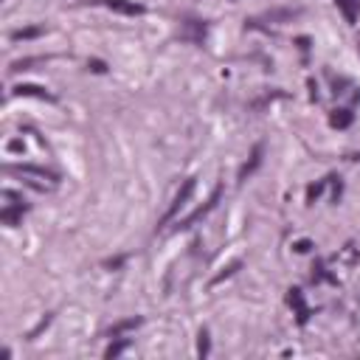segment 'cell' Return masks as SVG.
Segmentation results:
<instances>
[{
    "instance_id": "obj_20",
    "label": "cell",
    "mask_w": 360,
    "mask_h": 360,
    "mask_svg": "<svg viewBox=\"0 0 360 360\" xmlns=\"http://www.w3.org/2000/svg\"><path fill=\"white\" fill-rule=\"evenodd\" d=\"M87 68H90L93 73H104V71H107V65L101 62V59H90V62H87Z\"/></svg>"
},
{
    "instance_id": "obj_12",
    "label": "cell",
    "mask_w": 360,
    "mask_h": 360,
    "mask_svg": "<svg viewBox=\"0 0 360 360\" xmlns=\"http://www.w3.org/2000/svg\"><path fill=\"white\" fill-rule=\"evenodd\" d=\"M43 34H45V26H29V29L12 31V40L20 43V40H34V37H43Z\"/></svg>"
},
{
    "instance_id": "obj_8",
    "label": "cell",
    "mask_w": 360,
    "mask_h": 360,
    "mask_svg": "<svg viewBox=\"0 0 360 360\" xmlns=\"http://www.w3.org/2000/svg\"><path fill=\"white\" fill-rule=\"evenodd\" d=\"M141 324H144V318H138V315L124 318V321H118V324L110 326V329H107V335H110V338H121V335H127L130 329H138Z\"/></svg>"
},
{
    "instance_id": "obj_17",
    "label": "cell",
    "mask_w": 360,
    "mask_h": 360,
    "mask_svg": "<svg viewBox=\"0 0 360 360\" xmlns=\"http://www.w3.org/2000/svg\"><path fill=\"white\" fill-rule=\"evenodd\" d=\"M239 268H242V259H233L231 265H228V268L222 270V273H219V276H214V282H211V284H219V282H222V279H228V276H233V273H236V270H239Z\"/></svg>"
},
{
    "instance_id": "obj_15",
    "label": "cell",
    "mask_w": 360,
    "mask_h": 360,
    "mask_svg": "<svg viewBox=\"0 0 360 360\" xmlns=\"http://www.w3.org/2000/svg\"><path fill=\"white\" fill-rule=\"evenodd\" d=\"M127 346H130V340H127V338H121V340H115V343H110V346H107V352H104V357H107V360H113V357H118V354H121V352H124V349H127Z\"/></svg>"
},
{
    "instance_id": "obj_14",
    "label": "cell",
    "mask_w": 360,
    "mask_h": 360,
    "mask_svg": "<svg viewBox=\"0 0 360 360\" xmlns=\"http://www.w3.org/2000/svg\"><path fill=\"white\" fill-rule=\"evenodd\" d=\"M43 62V57H26V59H17V62H12V68H9V73H20V71H29L31 65H40Z\"/></svg>"
},
{
    "instance_id": "obj_3",
    "label": "cell",
    "mask_w": 360,
    "mask_h": 360,
    "mask_svg": "<svg viewBox=\"0 0 360 360\" xmlns=\"http://www.w3.org/2000/svg\"><path fill=\"white\" fill-rule=\"evenodd\" d=\"M296 15H298V9H273V12H268V15L251 17V20H245V23H248V29H259L262 23H287Z\"/></svg>"
},
{
    "instance_id": "obj_19",
    "label": "cell",
    "mask_w": 360,
    "mask_h": 360,
    "mask_svg": "<svg viewBox=\"0 0 360 360\" xmlns=\"http://www.w3.org/2000/svg\"><path fill=\"white\" fill-rule=\"evenodd\" d=\"M48 324H51V315H45V318H43V321H40V324H37V326H34V329H31V332H29V340H34V338H37V335H40V332H43V329H45V326H48Z\"/></svg>"
},
{
    "instance_id": "obj_22",
    "label": "cell",
    "mask_w": 360,
    "mask_h": 360,
    "mask_svg": "<svg viewBox=\"0 0 360 360\" xmlns=\"http://www.w3.org/2000/svg\"><path fill=\"white\" fill-rule=\"evenodd\" d=\"M124 262H127V256H115V259H107L104 262V268H121V265H124Z\"/></svg>"
},
{
    "instance_id": "obj_11",
    "label": "cell",
    "mask_w": 360,
    "mask_h": 360,
    "mask_svg": "<svg viewBox=\"0 0 360 360\" xmlns=\"http://www.w3.org/2000/svg\"><path fill=\"white\" fill-rule=\"evenodd\" d=\"M352 121H354V113L349 110V107H340V110H335V113H332L329 124H332V127H338V130H346Z\"/></svg>"
},
{
    "instance_id": "obj_18",
    "label": "cell",
    "mask_w": 360,
    "mask_h": 360,
    "mask_svg": "<svg viewBox=\"0 0 360 360\" xmlns=\"http://www.w3.org/2000/svg\"><path fill=\"white\" fill-rule=\"evenodd\" d=\"M324 186H326V180H321V183H315V186H310V191H307V200L310 203H315V197L324 191Z\"/></svg>"
},
{
    "instance_id": "obj_5",
    "label": "cell",
    "mask_w": 360,
    "mask_h": 360,
    "mask_svg": "<svg viewBox=\"0 0 360 360\" xmlns=\"http://www.w3.org/2000/svg\"><path fill=\"white\" fill-rule=\"evenodd\" d=\"M26 211H29V205L23 203V200H17L15 205H9V208H3V211H0V222H3V225H17Z\"/></svg>"
},
{
    "instance_id": "obj_23",
    "label": "cell",
    "mask_w": 360,
    "mask_h": 360,
    "mask_svg": "<svg viewBox=\"0 0 360 360\" xmlns=\"http://www.w3.org/2000/svg\"><path fill=\"white\" fill-rule=\"evenodd\" d=\"M9 149H12V152H20L23 144H20V141H12V144H9Z\"/></svg>"
},
{
    "instance_id": "obj_16",
    "label": "cell",
    "mask_w": 360,
    "mask_h": 360,
    "mask_svg": "<svg viewBox=\"0 0 360 360\" xmlns=\"http://www.w3.org/2000/svg\"><path fill=\"white\" fill-rule=\"evenodd\" d=\"M211 352V340H208V329H200V340H197V354L200 357H208Z\"/></svg>"
},
{
    "instance_id": "obj_4",
    "label": "cell",
    "mask_w": 360,
    "mask_h": 360,
    "mask_svg": "<svg viewBox=\"0 0 360 360\" xmlns=\"http://www.w3.org/2000/svg\"><path fill=\"white\" fill-rule=\"evenodd\" d=\"M90 3H101V6L113 9L118 15H127V17H138L147 12V9H144L141 3H135V0H90Z\"/></svg>"
},
{
    "instance_id": "obj_2",
    "label": "cell",
    "mask_w": 360,
    "mask_h": 360,
    "mask_svg": "<svg viewBox=\"0 0 360 360\" xmlns=\"http://www.w3.org/2000/svg\"><path fill=\"white\" fill-rule=\"evenodd\" d=\"M219 197H222V186H217V189H214V194H211L208 200H205V205H200V208H197L194 214H189L186 219H180V222H177V228H194V225L200 222V219L208 217V214H211L214 208H217Z\"/></svg>"
},
{
    "instance_id": "obj_24",
    "label": "cell",
    "mask_w": 360,
    "mask_h": 360,
    "mask_svg": "<svg viewBox=\"0 0 360 360\" xmlns=\"http://www.w3.org/2000/svg\"><path fill=\"white\" fill-rule=\"evenodd\" d=\"M298 45H301V48L307 51V48H310V40H307V37H298Z\"/></svg>"
},
{
    "instance_id": "obj_13",
    "label": "cell",
    "mask_w": 360,
    "mask_h": 360,
    "mask_svg": "<svg viewBox=\"0 0 360 360\" xmlns=\"http://www.w3.org/2000/svg\"><path fill=\"white\" fill-rule=\"evenodd\" d=\"M335 3H338V9L346 15V20H349V23L357 20V12H360V3H357V0H335Z\"/></svg>"
},
{
    "instance_id": "obj_6",
    "label": "cell",
    "mask_w": 360,
    "mask_h": 360,
    "mask_svg": "<svg viewBox=\"0 0 360 360\" xmlns=\"http://www.w3.org/2000/svg\"><path fill=\"white\" fill-rule=\"evenodd\" d=\"M262 155H265V144H256V147H254V152H251V158H248V163H245V166L239 169V180H248V177H251L256 169H259Z\"/></svg>"
},
{
    "instance_id": "obj_1",
    "label": "cell",
    "mask_w": 360,
    "mask_h": 360,
    "mask_svg": "<svg viewBox=\"0 0 360 360\" xmlns=\"http://www.w3.org/2000/svg\"><path fill=\"white\" fill-rule=\"evenodd\" d=\"M194 183H197V180H194V177H189V180H186V183L180 186V191H177V194H175V200H172V205H169V208H166V214H163V217H161V222H158V231H161L163 225H169L172 219L177 217V211H180V208H183V205L189 203L191 191H194Z\"/></svg>"
},
{
    "instance_id": "obj_9",
    "label": "cell",
    "mask_w": 360,
    "mask_h": 360,
    "mask_svg": "<svg viewBox=\"0 0 360 360\" xmlns=\"http://www.w3.org/2000/svg\"><path fill=\"white\" fill-rule=\"evenodd\" d=\"M12 172H20V175H37V177H45V180H51V183H57L59 177L54 175V172L43 169V166H31V163H20V166H9Z\"/></svg>"
},
{
    "instance_id": "obj_10",
    "label": "cell",
    "mask_w": 360,
    "mask_h": 360,
    "mask_svg": "<svg viewBox=\"0 0 360 360\" xmlns=\"http://www.w3.org/2000/svg\"><path fill=\"white\" fill-rule=\"evenodd\" d=\"M12 96H34V99H45V101H54V96H51L45 87L40 85H17L15 90H12Z\"/></svg>"
},
{
    "instance_id": "obj_21",
    "label": "cell",
    "mask_w": 360,
    "mask_h": 360,
    "mask_svg": "<svg viewBox=\"0 0 360 360\" xmlns=\"http://www.w3.org/2000/svg\"><path fill=\"white\" fill-rule=\"evenodd\" d=\"M293 248H296L298 254H307V251H312V242H310V239H298Z\"/></svg>"
},
{
    "instance_id": "obj_7",
    "label": "cell",
    "mask_w": 360,
    "mask_h": 360,
    "mask_svg": "<svg viewBox=\"0 0 360 360\" xmlns=\"http://www.w3.org/2000/svg\"><path fill=\"white\" fill-rule=\"evenodd\" d=\"M287 304H290V307H296L298 324H307V321H310V310H307V304H304L301 290H290V293H287Z\"/></svg>"
}]
</instances>
